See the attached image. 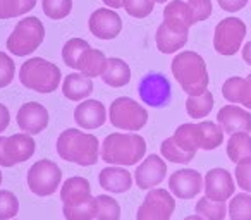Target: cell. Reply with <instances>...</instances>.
I'll return each mask as SVG.
<instances>
[{
    "label": "cell",
    "instance_id": "cell-5",
    "mask_svg": "<svg viewBox=\"0 0 251 220\" xmlns=\"http://www.w3.org/2000/svg\"><path fill=\"white\" fill-rule=\"evenodd\" d=\"M60 79H62V74L59 67L42 57H31L19 69L21 84L36 93H53L59 88Z\"/></svg>",
    "mask_w": 251,
    "mask_h": 220
},
{
    "label": "cell",
    "instance_id": "cell-12",
    "mask_svg": "<svg viewBox=\"0 0 251 220\" xmlns=\"http://www.w3.org/2000/svg\"><path fill=\"white\" fill-rule=\"evenodd\" d=\"M176 199L165 189H150L136 212V220H171Z\"/></svg>",
    "mask_w": 251,
    "mask_h": 220
},
{
    "label": "cell",
    "instance_id": "cell-47",
    "mask_svg": "<svg viewBox=\"0 0 251 220\" xmlns=\"http://www.w3.org/2000/svg\"><path fill=\"white\" fill-rule=\"evenodd\" d=\"M153 2H155V4H167L169 0H153Z\"/></svg>",
    "mask_w": 251,
    "mask_h": 220
},
{
    "label": "cell",
    "instance_id": "cell-15",
    "mask_svg": "<svg viewBox=\"0 0 251 220\" xmlns=\"http://www.w3.org/2000/svg\"><path fill=\"white\" fill-rule=\"evenodd\" d=\"M18 126L21 127L23 133L26 134H40L42 131L47 129L49 126V110L43 107L38 101H28V103L21 105V108L18 110Z\"/></svg>",
    "mask_w": 251,
    "mask_h": 220
},
{
    "label": "cell",
    "instance_id": "cell-1",
    "mask_svg": "<svg viewBox=\"0 0 251 220\" xmlns=\"http://www.w3.org/2000/svg\"><path fill=\"white\" fill-rule=\"evenodd\" d=\"M62 213L66 220H95L97 219V196H91L88 179L74 177L67 179L60 189Z\"/></svg>",
    "mask_w": 251,
    "mask_h": 220
},
{
    "label": "cell",
    "instance_id": "cell-9",
    "mask_svg": "<svg viewBox=\"0 0 251 220\" xmlns=\"http://www.w3.org/2000/svg\"><path fill=\"white\" fill-rule=\"evenodd\" d=\"M246 36V24L239 18H226L215 26V35H213V49L220 55L232 57L239 52L241 45Z\"/></svg>",
    "mask_w": 251,
    "mask_h": 220
},
{
    "label": "cell",
    "instance_id": "cell-6",
    "mask_svg": "<svg viewBox=\"0 0 251 220\" xmlns=\"http://www.w3.org/2000/svg\"><path fill=\"white\" fill-rule=\"evenodd\" d=\"M45 40V26L35 16L21 19L7 38V50L16 57L35 53Z\"/></svg>",
    "mask_w": 251,
    "mask_h": 220
},
{
    "label": "cell",
    "instance_id": "cell-39",
    "mask_svg": "<svg viewBox=\"0 0 251 220\" xmlns=\"http://www.w3.org/2000/svg\"><path fill=\"white\" fill-rule=\"evenodd\" d=\"M16 74V64L7 53L0 52V88H7Z\"/></svg>",
    "mask_w": 251,
    "mask_h": 220
},
{
    "label": "cell",
    "instance_id": "cell-18",
    "mask_svg": "<svg viewBox=\"0 0 251 220\" xmlns=\"http://www.w3.org/2000/svg\"><path fill=\"white\" fill-rule=\"evenodd\" d=\"M217 122L224 129V133H251V114L239 105H226L217 114Z\"/></svg>",
    "mask_w": 251,
    "mask_h": 220
},
{
    "label": "cell",
    "instance_id": "cell-8",
    "mask_svg": "<svg viewBox=\"0 0 251 220\" xmlns=\"http://www.w3.org/2000/svg\"><path fill=\"white\" fill-rule=\"evenodd\" d=\"M60 181H62V171L55 162L49 160V158L35 162L26 175L29 191L42 198L52 196L59 189Z\"/></svg>",
    "mask_w": 251,
    "mask_h": 220
},
{
    "label": "cell",
    "instance_id": "cell-33",
    "mask_svg": "<svg viewBox=\"0 0 251 220\" xmlns=\"http://www.w3.org/2000/svg\"><path fill=\"white\" fill-rule=\"evenodd\" d=\"M36 0H0V19H11L28 14L35 9Z\"/></svg>",
    "mask_w": 251,
    "mask_h": 220
},
{
    "label": "cell",
    "instance_id": "cell-19",
    "mask_svg": "<svg viewBox=\"0 0 251 220\" xmlns=\"http://www.w3.org/2000/svg\"><path fill=\"white\" fill-rule=\"evenodd\" d=\"M74 121L83 129H98L107 121V108L100 100L86 98L74 108Z\"/></svg>",
    "mask_w": 251,
    "mask_h": 220
},
{
    "label": "cell",
    "instance_id": "cell-24",
    "mask_svg": "<svg viewBox=\"0 0 251 220\" xmlns=\"http://www.w3.org/2000/svg\"><path fill=\"white\" fill-rule=\"evenodd\" d=\"M62 93L67 100L83 101L93 93V83H91L90 77H86L81 73L67 74L62 83Z\"/></svg>",
    "mask_w": 251,
    "mask_h": 220
},
{
    "label": "cell",
    "instance_id": "cell-13",
    "mask_svg": "<svg viewBox=\"0 0 251 220\" xmlns=\"http://www.w3.org/2000/svg\"><path fill=\"white\" fill-rule=\"evenodd\" d=\"M90 33L98 40H114L122 31V19L114 9H97L88 19Z\"/></svg>",
    "mask_w": 251,
    "mask_h": 220
},
{
    "label": "cell",
    "instance_id": "cell-42",
    "mask_svg": "<svg viewBox=\"0 0 251 220\" xmlns=\"http://www.w3.org/2000/svg\"><path fill=\"white\" fill-rule=\"evenodd\" d=\"M248 2H250V0H219V5L222 11L232 14V12H237V11H241V9L246 7Z\"/></svg>",
    "mask_w": 251,
    "mask_h": 220
},
{
    "label": "cell",
    "instance_id": "cell-27",
    "mask_svg": "<svg viewBox=\"0 0 251 220\" xmlns=\"http://www.w3.org/2000/svg\"><path fill=\"white\" fill-rule=\"evenodd\" d=\"M196 133H198L200 150H215L224 143V129L219 124L212 122V121L196 124Z\"/></svg>",
    "mask_w": 251,
    "mask_h": 220
},
{
    "label": "cell",
    "instance_id": "cell-20",
    "mask_svg": "<svg viewBox=\"0 0 251 220\" xmlns=\"http://www.w3.org/2000/svg\"><path fill=\"white\" fill-rule=\"evenodd\" d=\"M98 182L105 191L122 195V193L129 191L133 186V175L127 169L121 167V165H110V167H105L100 171Z\"/></svg>",
    "mask_w": 251,
    "mask_h": 220
},
{
    "label": "cell",
    "instance_id": "cell-26",
    "mask_svg": "<svg viewBox=\"0 0 251 220\" xmlns=\"http://www.w3.org/2000/svg\"><path fill=\"white\" fill-rule=\"evenodd\" d=\"M105 66H107V57L101 50L97 49H88L86 52L83 53V57L77 62V69L81 74H84L86 77L93 79L97 76H101L105 71Z\"/></svg>",
    "mask_w": 251,
    "mask_h": 220
},
{
    "label": "cell",
    "instance_id": "cell-22",
    "mask_svg": "<svg viewBox=\"0 0 251 220\" xmlns=\"http://www.w3.org/2000/svg\"><path fill=\"white\" fill-rule=\"evenodd\" d=\"M188 31H179V29H174L165 24V23H162L157 29V35H155L158 52L165 53V55L176 53L188 43Z\"/></svg>",
    "mask_w": 251,
    "mask_h": 220
},
{
    "label": "cell",
    "instance_id": "cell-23",
    "mask_svg": "<svg viewBox=\"0 0 251 220\" xmlns=\"http://www.w3.org/2000/svg\"><path fill=\"white\" fill-rule=\"evenodd\" d=\"M164 23L174 29L189 33V28L195 23H193L191 9H189L188 2H181V0L169 2L164 9Z\"/></svg>",
    "mask_w": 251,
    "mask_h": 220
},
{
    "label": "cell",
    "instance_id": "cell-49",
    "mask_svg": "<svg viewBox=\"0 0 251 220\" xmlns=\"http://www.w3.org/2000/svg\"><path fill=\"white\" fill-rule=\"evenodd\" d=\"M12 220H14V219H12Z\"/></svg>",
    "mask_w": 251,
    "mask_h": 220
},
{
    "label": "cell",
    "instance_id": "cell-34",
    "mask_svg": "<svg viewBox=\"0 0 251 220\" xmlns=\"http://www.w3.org/2000/svg\"><path fill=\"white\" fill-rule=\"evenodd\" d=\"M160 153L165 160L172 162V164H189V162L195 158V153H189V151L182 150L177 143L174 141V138H167L164 143L160 145Z\"/></svg>",
    "mask_w": 251,
    "mask_h": 220
},
{
    "label": "cell",
    "instance_id": "cell-40",
    "mask_svg": "<svg viewBox=\"0 0 251 220\" xmlns=\"http://www.w3.org/2000/svg\"><path fill=\"white\" fill-rule=\"evenodd\" d=\"M189 9H191V16H193V23H200L205 21L212 16V2L210 0H189L188 2Z\"/></svg>",
    "mask_w": 251,
    "mask_h": 220
},
{
    "label": "cell",
    "instance_id": "cell-17",
    "mask_svg": "<svg viewBox=\"0 0 251 220\" xmlns=\"http://www.w3.org/2000/svg\"><path fill=\"white\" fill-rule=\"evenodd\" d=\"M205 196L213 201H227L234 196L236 184L229 171L226 169H212L205 175Z\"/></svg>",
    "mask_w": 251,
    "mask_h": 220
},
{
    "label": "cell",
    "instance_id": "cell-43",
    "mask_svg": "<svg viewBox=\"0 0 251 220\" xmlns=\"http://www.w3.org/2000/svg\"><path fill=\"white\" fill-rule=\"evenodd\" d=\"M11 124V112L4 103H0V133H4Z\"/></svg>",
    "mask_w": 251,
    "mask_h": 220
},
{
    "label": "cell",
    "instance_id": "cell-29",
    "mask_svg": "<svg viewBox=\"0 0 251 220\" xmlns=\"http://www.w3.org/2000/svg\"><path fill=\"white\" fill-rule=\"evenodd\" d=\"M213 108V95L208 90L201 95L188 97L186 100V112L191 119H203L206 117Z\"/></svg>",
    "mask_w": 251,
    "mask_h": 220
},
{
    "label": "cell",
    "instance_id": "cell-10",
    "mask_svg": "<svg viewBox=\"0 0 251 220\" xmlns=\"http://www.w3.org/2000/svg\"><path fill=\"white\" fill-rule=\"evenodd\" d=\"M36 143L31 134L18 133L12 136H0V165L14 167L29 160L35 155Z\"/></svg>",
    "mask_w": 251,
    "mask_h": 220
},
{
    "label": "cell",
    "instance_id": "cell-44",
    "mask_svg": "<svg viewBox=\"0 0 251 220\" xmlns=\"http://www.w3.org/2000/svg\"><path fill=\"white\" fill-rule=\"evenodd\" d=\"M243 60L251 66V42H248L246 45L243 47Z\"/></svg>",
    "mask_w": 251,
    "mask_h": 220
},
{
    "label": "cell",
    "instance_id": "cell-32",
    "mask_svg": "<svg viewBox=\"0 0 251 220\" xmlns=\"http://www.w3.org/2000/svg\"><path fill=\"white\" fill-rule=\"evenodd\" d=\"M230 220H251V195L250 193H237L230 198L227 205Z\"/></svg>",
    "mask_w": 251,
    "mask_h": 220
},
{
    "label": "cell",
    "instance_id": "cell-21",
    "mask_svg": "<svg viewBox=\"0 0 251 220\" xmlns=\"http://www.w3.org/2000/svg\"><path fill=\"white\" fill-rule=\"evenodd\" d=\"M222 95L230 103L243 105L251 110V74L246 77L232 76L222 84Z\"/></svg>",
    "mask_w": 251,
    "mask_h": 220
},
{
    "label": "cell",
    "instance_id": "cell-46",
    "mask_svg": "<svg viewBox=\"0 0 251 220\" xmlns=\"http://www.w3.org/2000/svg\"><path fill=\"white\" fill-rule=\"evenodd\" d=\"M184 220H205V219H203V217H200L198 213H196V215H189V217H186Z\"/></svg>",
    "mask_w": 251,
    "mask_h": 220
},
{
    "label": "cell",
    "instance_id": "cell-28",
    "mask_svg": "<svg viewBox=\"0 0 251 220\" xmlns=\"http://www.w3.org/2000/svg\"><path fill=\"white\" fill-rule=\"evenodd\" d=\"M226 151H227V157H229L234 164L250 160L251 158V136H250V133L230 134L229 141H227Z\"/></svg>",
    "mask_w": 251,
    "mask_h": 220
},
{
    "label": "cell",
    "instance_id": "cell-41",
    "mask_svg": "<svg viewBox=\"0 0 251 220\" xmlns=\"http://www.w3.org/2000/svg\"><path fill=\"white\" fill-rule=\"evenodd\" d=\"M236 182L244 193H251V158L236 165Z\"/></svg>",
    "mask_w": 251,
    "mask_h": 220
},
{
    "label": "cell",
    "instance_id": "cell-35",
    "mask_svg": "<svg viewBox=\"0 0 251 220\" xmlns=\"http://www.w3.org/2000/svg\"><path fill=\"white\" fill-rule=\"evenodd\" d=\"M97 220H121V206L108 195L97 196Z\"/></svg>",
    "mask_w": 251,
    "mask_h": 220
},
{
    "label": "cell",
    "instance_id": "cell-3",
    "mask_svg": "<svg viewBox=\"0 0 251 220\" xmlns=\"http://www.w3.org/2000/svg\"><path fill=\"white\" fill-rule=\"evenodd\" d=\"M171 69L176 81L179 83V86L189 97L205 93L206 88H208L206 64L203 60V57L200 53L193 52V50H186V52L177 53L172 59Z\"/></svg>",
    "mask_w": 251,
    "mask_h": 220
},
{
    "label": "cell",
    "instance_id": "cell-31",
    "mask_svg": "<svg viewBox=\"0 0 251 220\" xmlns=\"http://www.w3.org/2000/svg\"><path fill=\"white\" fill-rule=\"evenodd\" d=\"M90 49V43L83 38H71L66 45L62 47V60L67 67L77 69V62L83 57V53Z\"/></svg>",
    "mask_w": 251,
    "mask_h": 220
},
{
    "label": "cell",
    "instance_id": "cell-11",
    "mask_svg": "<svg viewBox=\"0 0 251 220\" xmlns=\"http://www.w3.org/2000/svg\"><path fill=\"white\" fill-rule=\"evenodd\" d=\"M138 95L148 107H167L172 100V86L162 73H148L138 84Z\"/></svg>",
    "mask_w": 251,
    "mask_h": 220
},
{
    "label": "cell",
    "instance_id": "cell-14",
    "mask_svg": "<svg viewBox=\"0 0 251 220\" xmlns=\"http://www.w3.org/2000/svg\"><path fill=\"white\" fill-rule=\"evenodd\" d=\"M169 189L179 199H193L201 193L203 177L195 169H181L171 175Z\"/></svg>",
    "mask_w": 251,
    "mask_h": 220
},
{
    "label": "cell",
    "instance_id": "cell-25",
    "mask_svg": "<svg viewBox=\"0 0 251 220\" xmlns=\"http://www.w3.org/2000/svg\"><path fill=\"white\" fill-rule=\"evenodd\" d=\"M101 79L107 86L112 88H122L131 81V69L129 64L117 57L107 59V66L101 74Z\"/></svg>",
    "mask_w": 251,
    "mask_h": 220
},
{
    "label": "cell",
    "instance_id": "cell-7",
    "mask_svg": "<svg viewBox=\"0 0 251 220\" xmlns=\"http://www.w3.org/2000/svg\"><path fill=\"white\" fill-rule=\"evenodd\" d=\"M108 119H110L112 126L117 127V129L136 133V131L143 129L147 126L148 110L133 98L119 97L110 103Z\"/></svg>",
    "mask_w": 251,
    "mask_h": 220
},
{
    "label": "cell",
    "instance_id": "cell-2",
    "mask_svg": "<svg viewBox=\"0 0 251 220\" xmlns=\"http://www.w3.org/2000/svg\"><path fill=\"white\" fill-rule=\"evenodd\" d=\"M55 148L62 160L81 165V167L95 165L98 162V153H100L98 138H95L93 134L83 133L79 129H74V127L59 134Z\"/></svg>",
    "mask_w": 251,
    "mask_h": 220
},
{
    "label": "cell",
    "instance_id": "cell-48",
    "mask_svg": "<svg viewBox=\"0 0 251 220\" xmlns=\"http://www.w3.org/2000/svg\"><path fill=\"white\" fill-rule=\"evenodd\" d=\"M0 184H2V172H0Z\"/></svg>",
    "mask_w": 251,
    "mask_h": 220
},
{
    "label": "cell",
    "instance_id": "cell-38",
    "mask_svg": "<svg viewBox=\"0 0 251 220\" xmlns=\"http://www.w3.org/2000/svg\"><path fill=\"white\" fill-rule=\"evenodd\" d=\"M153 0H124V9L131 18L145 19L153 12Z\"/></svg>",
    "mask_w": 251,
    "mask_h": 220
},
{
    "label": "cell",
    "instance_id": "cell-16",
    "mask_svg": "<svg viewBox=\"0 0 251 220\" xmlns=\"http://www.w3.org/2000/svg\"><path fill=\"white\" fill-rule=\"evenodd\" d=\"M167 175V164L164 158L158 155H148L143 162L136 167L134 172V179H136V186L145 191H150L151 188L158 186Z\"/></svg>",
    "mask_w": 251,
    "mask_h": 220
},
{
    "label": "cell",
    "instance_id": "cell-30",
    "mask_svg": "<svg viewBox=\"0 0 251 220\" xmlns=\"http://www.w3.org/2000/svg\"><path fill=\"white\" fill-rule=\"evenodd\" d=\"M195 210L205 220H224L227 212H229L226 206V201H213V199L206 198V196L198 199Z\"/></svg>",
    "mask_w": 251,
    "mask_h": 220
},
{
    "label": "cell",
    "instance_id": "cell-37",
    "mask_svg": "<svg viewBox=\"0 0 251 220\" xmlns=\"http://www.w3.org/2000/svg\"><path fill=\"white\" fill-rule=\"evenodd\" d=\"M19 213V199L9 189H0V220H12Z\"/></svg>",
    "mask_w": 251,
    "mask_h": 220
},
{
    "label": "cell",
    "instance_id": "cell-4",
    "mask_svg": "<svg viewBox=\"0 0 251 220\" xmlns=\"http://www.w3.org/2000/svg\"><path fill=\"white\" fill-rule=\"evenodd\" d=\"M100 153L108 165H136L147 153V141L136 133H112L103 140Z\"/></svg>",
    "mask_w": 251,
    "mask_h": 220
},
{
    "label": "cell",
    "instance_id": "cell-45",
    "mask_svg": "<svg viewBox=\"0 0 251 220\" xmlns=\"http://www.w3.org/2000/svg\"><path fill=\"white\" fill-rule=\"evenodd\" d=\"M107 7H110V9H121V7H124V0H101Z\"/></svg>",
    "mask_w": 251,
    "mask_h": 220
},
{
    "label": "cell",
    "instance_id": "cell-36",
    "mask_svg": "<svg viewBox=\"0 0 251 220\" xmlns=\"http://www.w3.org/2000/svg\"><path fill=\"white\" fill-rule=\"evenodd\" d=\"M43 14L53 21L67 18L73 11V0H42Z\"/></svg>",
    "mask_w": 251,
    "mask_h": 220
}]
</instances>
